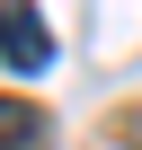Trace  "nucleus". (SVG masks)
<instances>
[{"label":"nucleus","mask_w":142,"mask_h":150,"mask_svg":"<svg viewBox=\"0 0 142 150\" xmlns=\"http://www.w3.org/2000/svg\"><path fill=\"white\" fill-rule=\"evenodd\" d=\"M44 141H53L44 106H9V97H0V150H44Z\"/></svg>","instance_id":"nucleus-2"},{"label":"nucleus","mask_w":142,"mask_h":150,"mask_svg":"<svg viewBox=\"0 0 142 150\" xmlns=\"http://www.w3.org/2000/svg\"><path fill=\"white\" fill-rule=\"evenodd\" d=\"M0 62L9 71H44L53 62V35H44V18L27 0H0Z\"/></svg>","instance_id":"nucleus-1"}]
</instances>
